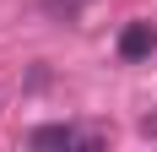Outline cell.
Segmentation results:
<instances>
[{
  "label": "cell",
  "instance_id": "1",
  "mask_svg": "<svg viewBox=\"0 0 157 152\" xmlns=\"http://www.w3.org/2000/svg\"><path fill=\"white\" fill-rule=\"evenodd\" d=\"M27 147H38V152H76V147H98V136L92 130H76V125H38L27 136Z\"/></svg>",
  "mask_w": 157,
  "mask_h": 152
},
{
  "label": "cell",
  "instance_id": "2",
  "mask_svg": "<svg viewBox=\"0 0 157 152\" xmlns=\"http://www.w3.org/2000/svg\"><path fill=\"white\" fill-rule=\"evenodd\" d=\"M157 49V27L152 22H125V33H119V60H146Z\"/></svg>",
  "mask_w": 157,
  "mask_h": 152
}]
</instances>
